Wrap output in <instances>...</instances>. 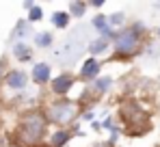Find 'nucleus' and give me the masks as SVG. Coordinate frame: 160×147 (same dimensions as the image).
<instances>
[{
  "mask_svg": "<svg viewBox=\"0 0 160 147\" xmlns=\"http://www.w3.org/2000/svg\"><path fill=\"white\" fill-rule=\"evenodd\" d=\"M48 134H50V125L46 121V115H43L41 106L39 108L32 106V108L20 113L11 141H15L24 147H46Z\"/></svg>",
  "mask_w": 160,
  "mask_h": 147,
  "instance_id": "1",
  "label": "nucleus"
},
{
  "mask_svg": "<svg viewBox=\"0 0 160 147\" xmlns=\"http://www.w3.org/2000/svg\"><path fill=\"white\" fill-rule=\"evenodd\" d=\"M41 110L46 115L48 125H54V128H72V125H76L80 121V115L84 113V106L80 104L78 99L58 98V99H52V102L43 104Z\"/></svg>",
  "mask_w": 160,
  "mask_h": 147,
  "instance_id": "2",
  "label": "nucleus"
},
{
  "mask_svg": "<svg viewBox=\"0 0 160 147\" xmlns=\"http://www.w3.org/2000/svg\"><path fill=\"white\" fill-rule=\"evenodd\" d=\"M119 123L123 125V134L128 136H143L152 130V119L149 113L136 102V99H126L119 106Z\"/></svg>",
  "mask_w": 160,
  "mask_h": 147,
  "instance_id": "3",
  "label": "nucleus"
},
{
  "mask_svg": "<svg viewBox=\"0 0 160 147\" xmlns=\"http://www.w3.org/2000/svg\"><path fill=\"white\" fill-rule=\"evenodd\" d=\"M143 39H145V35L136 33L128 24L119 30H115V37L110 41L112 54H110L108 61H130L134 56H138L143 52Z\"/></svg>",
  "mask_w": 160,
  "mask_h": 147,
  "instance_id": "4",
  "label": "nucleus"
},
{
  "mask_svg": "<svg viewBox=\"0 0 160 147\" xmlns=\"http://www.w3.org/2000/svg\"><path fill=\"white\" fill-rule=\"evenodd\" d=\"M76 84H78L76 74L65 69V72H61V74H56V76H52V80H50V84H48V91H50V95H52L54 99L67 98Z\"/></svg>",
  "mask_w": 160,
  "mask_h": 147,
  "instance_id": "5",
  "label": "nucleus"
},
{
  "mask_svg": "<svg viewBox=\"0 0 160 147\" xmlns=\"http://www.w3.org/2000/svg\"><path fill=\"white\" fill-rule=\"evenodd\" d=\"M28 84H30V76H28V72L22 69V67H11V69H7L4 78H2V87L9 89V91H13V93H24Z\"/></svg>",
  "mask_w": 160,
  "mask_h": 147,
  "instance_id": "6",
  "label": "nucleus"
},
{
  "mask_svg": "<svg viewBox=\"0 0 160 147\" xmlns=\"http://www.w3.org/2000/svg\"><path fill=\"white\" fill-rule=\"evenodd\" d=\"M102 76V63L98 61V58H93V56H87L82 63H80V69L76 74V78H78V82L82 84H91L95 78H100Z\"/></svg>",
  "mask_w": 160,
  "mask_h": 147,
  "instance_id": "7",
  "label": "nucleus"
},
{
  "mask_svg": "<svg viewBox=\"0 0 160 147\" xmlns=\"http://www.w3.org/2000/svg\"><path fill=\"white\" fill-rule=\"evenodd\" d=\"M28 76H30V82H32V84H37V87H48L50 80H52V76H54L52 74V65L46 63V61L35 63Z\"/></svg>",
  "mask_w": 160,
  "mask_h": 147,
  "instance_id": "8",
  "label": "nucleus"
},
{
  "mask_svg": "<svg viewBox=\"0 0 160 147\" xmlns=\"http://www.w3.org/2000/svg\"><path fill=\"white\" fill-rule=\"evenodd\" d=\"M72 139H74V130L72 128H54L48 134L46 147H65Z\"/></svg>",
  "mask_w": 160,
  "mask_h": 147,
  "instance_id": "9",
  "label": "nucleus"
},
{
  "mask_svg": "<svg viewBox=\"0 0 160 147\" xmlns=\"http://www.w3.org/2000/svg\"><path fill=\"white\" fill-rule=\"evenodd\" d=\"M32 54H35V50L30 48L28 43H24V41H15L11 46V56L18 63H30L32 61Z\"/></svg>",
  "mask_w": 160,
  "mask_h": 147,
  "instance_id": "10",
  "label": "nucleus"
},
{
  "mask_svg": "<svg viewBox=\"0 0 160 147\" xmlns=\"http://www.w3.org/2000/svg\"><path fill=\"white\" fill-rule=\"evenodd\" d=\"M110 41L106 39H102V37H98V39H91L89 43H87V52H89V56H93V58H98V56H104L110 52Z\"/></svg>",
  "mask_w": 160,
  "mask_h": 147,
  "instance_id": "11",
  "label": "nucleus"
},
{
  "mask_svg": "<svg viewBox=\"0 0 160 147\" xmlns=\"http://www.w3.org/2000/svg\"><path fill=\"white\" fill-rule=\"evenodd\" d=\"M30 26L26 22V18H22V20H18L15 22V26H13V33H11V39H13V43L15 41H24L28 35H30Z\"/></svg>",
  "mask_w": 160,
  "mask_h": 147,
  "instance_id": "12",
  "label": "nucleus"
},
{
  "mask_svg": "<svg viewBox=\"0 0 160 147\" xmlns=\"http://www.w3.org/2000/svg\"><path fill=\"white\" fill-rule=\"evenodd\" d=\"M87 11H89V4H87L84 0H74V2L67 4V13H69L72 20H80V18H84Z\"/></svg>",
  "mask_w": 160,
  "mask_h": 147,
  "instance_id": "13",
  "label": "nucleus"
},
{
  "mask_svg": "<svg viewBox=\"0 0 160 147\" xmlns=\"http://www.w3.org/2000/svg\"><path fill=\"white\" fill-rule=\"evenodd\" d=\"M32 41H35V46H37L39 50H48V48L54 46V35L48 33V30H39V33H35Z\"/></svg>",
  "mask_w": 160,
  "mask_h": 147,
  "instance_id": "14",
  "label": "nucleus"
},
{
  "mask_svg": "<svg viewBox=\"0 0 160 147\" xmlns=\"http://www.w3.org/2000/svg\"><path fill=\"white\" fill-rule=\"evenodd\" d=\"M50 22H52V26L56 30H65V28H69V24H72V18H69L67 11H54Z\"/></svg>",
  "mask_w": 160,
  "mask_h": 147,
  "instance_id": "15",
  "label": "nucleus"
},
{
  "mask_svg": "<svg viewBox=\"0 0 160 147\" xmlns=\"http://www.w3.org/2000/svg\"><path fill=\"white\" fill-rule=\"evenodd\" d=\"M106 20H108V26H110L112 30L123 28L126 22H128V18H126V13H123V11H115V13H110V15H106Z\"/></svg>",
  "mask_w": 160,
  "mask_h": 147,
  "instance_id": "16",
  "label": "nucleus"
},
{
  "mask_svg": "<svg viewBox=\"0 0 160 147\" xmlns=\"http://www.w3.org/2000/svg\"><path fill=\"white\" fill-rule=\"evenodd\" d=\"M91 26L98 30V33H104L108 28V20L104 13H98V15H93V20H91Z\"/></svg>",
  "mask_w": 160,
  "mask_h": 147,
  "instance_id": "17",
  "label": "nucleus"
},
{
  "mask_svg": "<svg viewBox=\"0 0 160 147\" xmlns=\"http://www.w3.org/2000/svg\"><path fill=\"white\" fill-rule=\"evenodd\" d=\"M41 20H43V9H41V4H35V7L28 11L26 22L28 24H35V22H41Z\"/></svg>",
  "mask_w": 160,
  "mask_h": 147,
  "instance_id": "18",
  "label": "nucleus"
},
{
  "mask_svg": "<svg viewBox=\"0 0 160 147\" xmlns=\"http://www.w3.org/2000/svg\"><path fill=\"white\" fill-rule=\"evenodd\" d=\"M7 69H9V61L2 56V58H0V89H2V78H4Z\"/></svg>",
  "mask_w": 160,
  "mask_h": 147,
  "instance_id": "19",
  "label": "nucleus"
},
{
  "mask_svg": "<svg viewBox=\"0 0 160 147\" xmlns=\"http://www.w3.org/2000/svg\"><path fill=\"white\" fill-rule=\"evenodd\" d=\"M87 4H89V7H91V9H102V7H104V4H106V2H104V0H89V2H87Z\"/></svg>",
  "mask_w": 160,
  "mask_h": 147,
  "instance_id": "20",
  "label": "nucleus"
},
{
  "mask_svg": "<svg viewBox=\"0 0 160 147\" xmlns=\"http://www.w3.org/2000/svg\"><path fill=\"white\" fill-rule=\"evenodd\" d=\"M35 4H37V2H32V0H24V2H22V7H24V11H30V9H32Z\"/></svg>",
  "mask_w": 160,
  "mask_h": 147,
  "instance_id": "21",
  "label": "nucleus"
},
{
  "mask_svg": "<svg viewBox=\"0 0 160 147\" xmlns=\"http://www.w3.org/2000/svg\"><path fill=\"white\" fill-rule=\"evenodd\" d=\"M2 147H24V145H20V143H15V141H9L7 145H2Z\"/></svg>",
  "mask_w": 160,
  "mask_h": 147,
  "instance_id": "22",
  "label": "nucleus"
},
{
  "mask_svg": "<svg viewBox=\"0 0 160 147\" xmlns=\"http://www.w3.org/2000/svg\"><path fill=\"white\" fill-rule=\"evenodd\" d=\"M158 41H160V26H158Z\"/></svg>",
  "mask_w": 160,
  "mask_h": 147,
  "instance_id": "23",
  "label": "nucleus"
},
{
  "mask_svg": "<svg viewBox=\"0 0 160 147\" xmlns=\"http://www.w3.org/2000/svg\"><path fill=\"white\" fill-rule=\"evenodd\" d=\"M158 7H160V4H158Z\"/></svg>",
  "mask_w": 160,
  "mask_h": 147,
  "instance_id": "24",
  "label": "nucleus"
}]
</instances>
